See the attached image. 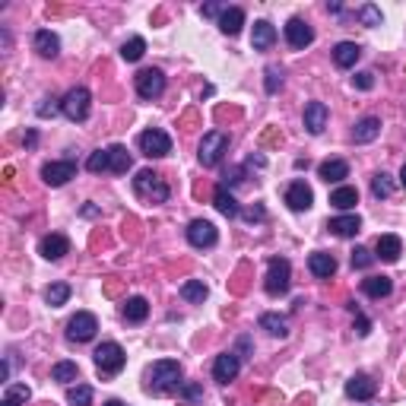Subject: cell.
<instances>
[{
  "label": "cell",
  "instance_id": "31",
  "mask_svg": "<svg viewBox=\"0 0 406 406\" xmlns=\"http://www.w3.org/2000/svg\"><path fill=\"white\" fill-rule=\"evenodd\" d=\"M257 324H260V330H266L270 336H279V340L289 336V321H285L283 314H270V311H266V314H260Z\"/></svg>",
  "mask_w": 406,
  "mask_h": 406
},
{
  "label": "cell",
  "instance_id": "36",
  "mask_svg": "<svg viewBox=\"0 0 406 406\" xmlns=\"http://www.w3.org/2000/svg\"><path fill=\"white\" fill-rule=\"evenodd\" d=\"M143 54H146V42L140 35H133L130 42H124V48H121V57H124L127 63H137Z\"/></svg>",
  "mask_w": 406,
  "mask_h": 406
},
{
  "label": "cell",
  "instance_id": "20",
  "mask_svg": "<svg viewBox=\"0 0 406 406\" xmlns=\"http://www.w3.org/2000/svg\"><path fill=\"white\" fill-rule=\"evenodd\" d=\"M213 207L219 209L222 216H226V219H235V216L241 213V207H238V200H235V194L232 190L226 187V184H219V187L213 190Z\"/></svg>",
  "mask_w": 406,
  "mask_h": 406
},
{
  "label": "cell",
  "instance_id": "35",
  "mask_svg": "<svg viewBox=\"0 0 406 406\" xmlns=\"http://www.w3.org/2000/svg\"><path fill=\"white\" fill-rule=\"evenodd\" d=\"M67 298H70V285L67 283H54V285H48V289H44V302H48L51 308H61V304H67Z\"/></svg>",
  "mask_w": 406,
  "mask_h": 406
},
{
  "label": "cell",
  "instance_id": "10",
  "mask_svg": "<svg viewBox=\"0 0 406 406\" xmlns=\"http://www.w3.org/2000/svg\"><path fill=\"white\" fill-rule=\"evenodd\" d=\"M70 178H76V162L73 159H61V162H44L42 165V181L51 187H61Z\"/></svg>",
  "mask_w": 406,
  "mask_h": 406
},
{
  "label": "cell",
  "instance_id": "7",
  "mask_svg": "<svg viewBox=\"0 0 406 406\" xmlns=\"http://www.w3.org/2000/svg\"><path fill=\"white\" fill-rule=\"evenodd\" d=\"M124 362H127V355L118 343H102V346L95 349V368H99V374H118L121 368H124Z\"/></svg>",
  "mask_w": 406,
  "mask_h": 406
},
{
  "label": "cell",
  "instance_id": "16",
  "mask_svg": "<svg viewBox=\"0 0 406 406\" xmlns=\"http://www.w3.org/2000/svg\"><path fill=\"white\" fill-rule=\"evenodd\" d=\"M38 254H42L44 260H61L63 254H70V238L67 235H44L42 241H38Z\"/></svg>",
  "mask_w": 406,
  "mask_h": 406
},
{
  "label": "cell",
  "instance_id": "29",
  "mask_svg": "<svg viewBox=\"0 0 406 406\" xmlns=\"http://www.w3.org/2000/svg\"><path fill=\"white\" fill-rule=\"evenodd\" d=\"M378 133H381V121L374 118V114H368V118H362L359 124H355L352 140L355 143H371V140H378Z\"/></svg>",
  "mask_w": 406,
  "mask_h": 406
},
{
  "label": "cell",
  "instance_id": "52",
  "mask_svg": "<svg viewBox=\"0 0 406 406\" xmlns=\"http://www.w3.org/2000/svg\"><path fill=\"white\" fill-rule=\"evenodd\" d=\"M400 184L406 187V162H403V168H400Z\"/></svg>",
  "mask_w": 406,
  "mask_h": 406
},
{
  "label": "cell",
  "instance_id": "50",
  "mask_svg": "<svg viewBox=\"0 0 406 406\" xmlns=\"http://www.w3.org/2000/svg\"><path fill=\"white\" fill-rule=\"evenodd\" d=\"M245 352H251V340H247V336H241V340H238V352H235V355H238V359H245Z\"/></svg>",
  "mask_w": 406,
  "mask_h": 406
},
{
  "label": "cell",
  "instance_id": "23",
  "mask_svg": "<svg viewBox=\"0 0 406 406\" xmlns=\"http://www.w3.org/2000/svg\"><path fill=\"white\" fill-rule=\"evenodd\" d=\"M273 42H276V29H273L266 19H257V23H254V32H251L254 51H270Z\"/></svg>",
  "mask_w": 406,
  "mask_h": 406
},
{
  "label": "cell",
  "instance_id": "11",
  "mask_svg": "<svg viewBox=\"0 0 406 406\" xmlns=\"http://www.w3.org/2000/svg\"><path fill=\"white\" fill-rule=\"evenodd\" d=\"M285 42H289V48L304 51L311 42H314V29H311L302 16H292L289 23H285Z\"/></svg>",
  "mask_w": 406,
  "mask_h": 406
},
{
  "label": "cell",
  "instance_id": "15",
  "mask_svg": "<svg viewBox=\"0 0 406 406\" xmlns=\"http://www.w3.org/2000/svg\"><path fill=\"white\" fill-rule=\"evenodd\" d=\"M374 390H378V384H374L371 374H352V378L346 381V397L352 400H362V403H368V400L374 397Z\"/></svg>",
  "mask_w": 406,
  "mask_h": 406
},
{
  "label": "cell",
  "instance_id": "48",
  "mask_svg": "<svg viewBox=\"0 0 406 406\" xmlns=\"http://www.w3.org/2000/svg\"><path fill=\"white\" fill-rule=\"evenodd\" d=\"M200 13H203V16H216V23H219V16L226 13V6H219V4H207Z\"/></svg>",
  "mask_w": 406,
  "mask_h": 406
},
{
  "label": "cell",
  "instance_id": "51",
  "mask_svg": "<svg viewBox=\"0 0 406 406\" xmlns=\"http://www.w3.org/2000/svg\"><path fill=\"white\" fill-rule=\"evenodd\" d=\"M35 143H38V133H35V130H29V133H25V149H32Z\"/></svg>",
  "mask_w": 406,
  "mask_h": 406
},
{
  "label": "cell",
  "instance_id": "33",
  "mask_svg": "<svg viewBox=\"0 0 406 406\" xmlns=\"http://www.w3.org/2000/svg\"><path fill=\"white\" fill-rule=\"evenodd\" d=\"M207 285L200 283V279H187V283L181 285V298L184 302H194V304H203V298H207Z\"/></svg>",
  "mask_w": 406,
  "mask_h": 406
},
{
  "label": "cell",
  "instance_id": "40",
  "mask_svg": "<svg viewBox=\"0 0 406 406\" xmlns=\"http://www.w3.org/2000/svg\"><path fill=\"white\" fill-rule=\"evenodd\" d=\"M29 400V387L25 384H10L6 387V393H4V400H0V406H19V403H25Z\"/></svg>",
  "mask_w": 406,
  "mask_h": 406
},
{
  "label": "cell",
  "instance_id": "39",
  "mask_svg": "<svg viewBox=\"0 0 406 406\" xmlns=\"http://www.w3.org/2000/svg\"><path fill=\"white\" fill-rule=\"evenodd\" d=\"M67 403L70 406H89L92 403V387L89 384H76L67 390Z\"/></svg>",
  "mask_w": 406,
  "mask_h": 406
},
{
  "label": "cell",
  "instance_id": "45",
  "mask_svg": "<svg viewBox=\"0 0 406 406\" xmlns=\"http://www.w3.org/2000/svg\"><path fill=\"white\" fill-rule=\"evenodd\" d=\"M35 111H38V118H54V114L61 111V102H57V99H42V105H38Z\"/></svg>",
  "mask_w": 406,
  "mask_h": 406
},
{
  "label": "cell",
  "instance_id": "30",
  "mask_svg": "<svg viewBox=\"0 0 406 406\" xmlns=\"http://www.w3.org/2000/svg\"><path fill=\"white\" fill-rule=\"evenodd\" d=\"M362 292H365L368 298H387L393 292V283H390V276H368V279H362Z\"/></svg>",
  "mask_w": 406,
  "mask_h": 406
},
{
  "label": "cell",
  "instance_id": "46",
  "mask_svg": "<svg viewBox=\"0 0 406 406\" xmlns=\"http://www.w3.org/2000/svg\"><path fill=\"white\" fill-rule=\"evenodd\" d=\"M178 393H181L184 400H190V403H194V400L203 397V387L200 384H181V387H178Z\"/></svg>",
  "mask_w": 406,
  "mask_h": 406
},
{
  "label": "cell",
  "instance_id": "47",
  "mask_svg": "<svg viewBox=\"0 0 406 406\" xmlns=\"http://www.w3.org/2000/svg\"><path fill=\"white\" fill-rule=\"evenodd\" d=\"M352 82H355V89H371V86H374V73L362 70V73H355V76H352Z\"/></svg>",
  "mask_w": 406,
  "mask_h": 406
},
{
  "label": "cell",
  "instance_id": "38",
  "mask_svg": "<svg viewBox=\"0 0 406 406\" xmlns=\"http://www.w3.org/2000/svg\"><path fill=\"white\" fill-rule=\"evenodd\" d=\"M355 16H359V23H362V25H368V29H374V25L384 23V16H381V10H378L374 4H362Z\"/></svg>",
  "mask_w": 406,
  "mask_h": 406
},
{
  "label": "cell",
  "instance_id": "1",
  "mask_svg": "<svg viewBox=\"0 0 406 406\" xmlns=\"http://www.w3.org/2000/svg\"><path fill=\"white\" fill-rule=\"evenodd\" d=\"M178 387H181V365L175 359H159L146 368V393L165 397V393L178 390Z\"/></svg>",
  "mask_w": 406,
  "mask_h": 406
},
{
  "label": "cell",
  "instance_id": "14",
  "mask_svg": "<svg viewBox=\"0 0 406 406\" xmlns=\"http://www.w3.org/2000/svg\"><path fill=\"white\" fill-rule=\"evenodd\" d=\"M285 203H289V209H295V213L311 209V203H314V190H311L304 181H292L289 187H285Z\"/></svg>",
  "mask_w": 406,
  "mask_h": 406
},
{
  "label": "cell",
  "instance_id": "8",
  "mask_svg": "<svg viewBox=\"0 0 406 406\" xmlns=\"http://www.w3.org/2000/svg\"><path fill=\"white\" fill-rule=\"evenodd\" d=\"M95 330H99L95 314H89V311H76V314L67 321V340L70 343H89L95 336Z\"/></svg>",
  "mask_w": 406,
  "mask_h": 406
},
{
  "label": "cell",
  "instance_id": "4",
  "mask_svg": "<svg viewBox=\"0 0 406 406\" xmlns=\"http://www.w3.org/2000/svg\"><path fill=\"white\" fill-rule=\"evenodd\" d=\"M226 152H228V137L222 130H209V133H203L200 149H197V159H200L203 168H216Z\"/></svg>",
  "mask_w": 406,
  "mask_h": 406
},
{
  "label": "cell",
  "instance_id": "24",
  "mask_svg": "<svg viewBox=\"0 0 406 406\" xmlns=\"http://www.w3.org/2000/svg\"><path fill=\"white\" fill-rule=\"evenodd\" d=\"M317 175H321L327 184H336V181H343V178H349V162H343V159H327V162L317 165Z\"/></svg>",
  "mask_w": 406,
  "mask_h": 406
},
{
  "label": "cell",
  "instance_id": "26",
  "mask_svg": "<svg viewBox=\"0 0 406 406\" xmlns=\"http://www.w3.org/2000/svg\"><path fill=\"white\" fill-rule=\"evenodd\" d=\"M241 25H245V10H241V6H226V13L219 16L222 35H238Z\"/></svg>",
  "mask_w": 406,
  "mask_h": 406
},
{
  "label": "cell",
  "instance_id": "44",
  "mask_svg": "<svg viewBox=\"0 0 406 406\" xmlns=\"http://www.w3.org/2000/svg\"><path fill=\"white\" fill-rule=\"evenodd\" d=\"M349 311L355 314V330H359V336H368V333H371V321H368V317L362 314L359 308H355V302H349Z\"/></svg>",
  "mask_w": 406,
  "mask_h": 406
},
{
  "label": "cell",
  "instance_id": "9",
  "mask_svg": "<svg viewBox=\"0 0 406 406\" xmlns=\"http://www.w3.org/2000/svg\"><path fill=\"white\" fill-rule=\"evenodd\" d=\"M162 92H165V73H162V70H156V67L140 70V73H137V95H140V99L152 102V99H159Z\"/></svg>",
  "mask_w": 406,
  "mask_h": 406
},
{
  "label": "cell",
  "instance_id": "53",
  "mask_svg": "<svg viewBox=\"0 0 406 406\" xmlns=\"http://www.w3.org/2000/svg\"><path fill=\"white\" fill-rule=\"evenodd\" d=\"M105 406H124V403H121V400H108Z\"/></svg>",
  "mask_w": 406,
  "mask_h": 406
},
{
  "label": "cell",
  "instance_id": "21",
  "mask_svg": "<svg viewBox=\"0 0 406 406\" xmlns=\"http://www.w3.org/2000/svg\"><path fill=\"white\" fill-rule=\"evenodd\" d=\"M308 270L314 273L317 279H330L336 273V257H333V254H327V251H314L308 257Z\"/></svg>",
  "mask_w": 406,
  "mask_h": 406
},
{
  "label": "cell",
  "instance_id": "22",
  "mask_svg": "<svg viewBox=\"0 0 406 406\" xmlns=\"http://www.w3.org/2000/svg\"><path fill=\"white\" fill-rule=\"evenodd\" d=\"M327 228L336 235V238H352L355 232L362 228V219L355 213H346V216H333V219L327 222Z\"/></svg>",
  "mask_w": 406,
  "mask_h": 406
},
{
  "label": "cell",
  "instance_id": "12",
  "mask_svg": "<svg viewBox=\"0 0 406 406\" xmlns=\"http://www.w3.org/2000/svg\"><path fill=\"white\" fill-rule=\"evenodd\" d=\"M187 241L194 247H213L219 241V232H216V226L209 219H194L187 226Z\"/></svg>",
  "mask_w": 406,
  "mask_h": 406
},
{
  "label": "cell",
  "instance_id": "37",
  "mask_svg": "<svg viewBox=\"0 0 406 406\" xmlns=\"http://www.w3.org/2000/svg\"><path fill=\"white\" fill-rule=\"evenodd\" d=\"M76 374H80L76 362H57V365L51 368V378L61 381V384H70V381H76Z\"/></svg>",
  "mask_w": 406,
  "mask_h": 406
},
{
  "label": "cell",
  "instance_id": "13",
  "mask_svg": "<svg viewBox=\"0 0 406 406\" xmlns=\"http://www.w3.org/2000/svg\"><path fill=\"white\" fill-rule=\"evenodd\" d=\"M238 371H241V359L235 355V349H228V352L216 355V362H213V378L219 381V384H228V381H235V378H238Z\"/></svg>",
  "mask_w": 406,
  "mask_h": 406
},
{
  "label": "cell",
  "instance_id": "5",
  "mask_svg": "<svg viewBox=\"0 0 406 406\" xmlns=\"http://www.w3.org/2000/svg\"><path fill=\"white\" fill-rule=\"evenodd\" d=\"M289 285H292V264L285 257H273L270 264H266L264 289L270 292V295H283V292H289Z\"/></svg>",
  "mask_w": 406,
  "mask_h": 406
},
{
  "label": "cell",
  "instance_id": "18",
  "mask_svg": "<svg viewBox=\"0 0 406 406\" xmlns=\"http://www.w3.org/2000/svg\"><path fill=\"white\" fill-rule=\"evenodd\" d=\"M327 105L324 102H308L304 105V130L311 133V137H317V133H324V127H327Z\"/></svg>",
  "mask_w": 406,
  "mask_h": 406
},
{
  "label": "cell",
  "instance_id": "25",
  "mask_svg": "<svg viewBox=\"0 0 406 406\" xmlns=\"http://www.w3.org/2000/svg\"><path fill=\"white\" fill-rule=\"evenodd\" d=\"M362 57V48L355 42H340L333 48V63L336 67H343V70H349V67H355V61Z\"/></svg>",
  "mask_w": 406,
  "mask_h": 406
},
{
  "label": "cell",
  "instance_id": "17",
  "mask_svg": "<svg viewBox=\"0 0 406 406\" xmlns=\"http://www.w3.org/2000/svg\"><path fill=\"white\" fill-rule=\"evenodd\" d=\"M400 254H403V241L397 235H378L374 241V257L384 260V264H397Z\"/></svg>",
  "mask_w": 406,
  "mask_h": 406
},
{
  "label": "cell",
  "instance_id": "2",
  "mask_svg": "<svg viewBox=\"0 0 406 406\" xmlns=\"http://www.w3.org/2000/svg\"><path fill=\"white\" fill-rule=\"evenodd\" d=\"M133 194L146 203H165L171 197V187L165 184L162 175H156L152 168H143V171H137V178H133Z\"/></svg>",
  "mask_w": 406,
  "mask_h": 406
},
{
  "label": "cell",
  "instance_id": "41",
  "mask_svg": "<svg viewBox=\"0 0 406 406\" xmlns=\"http://www.w3.org/2000/svg\"><path fill=\"white\" fill-rule=\"evenodd\" d=\"M86 168L92 171V175H99V171H108V149H95L92 156L86 159Z\"/></svg>",
  "mask_w": 406,
  "mask_h": 406
},
{
  "label": "cell",
  "instance_id": "27",
  "mask_svg": "<svg viewBox=\"0 0 406 406\" xmlns=\"http://www.w3.org/2000/svg\"><path fill=\"white\" fill-rule=\"evenodd\" d=\"M108 171H114V175H127L130 171V152H127V146L121 143L108 146Z\"/></svg>",
  "mask_w": 406,
  "mask_h": 406
},
{
  "label": "cell",
  "instance_id": "43",
  "mask_svg": "<svg viewBox=\"0 0 406 406\" xmlns=\"http://www.w3.org/2000/svg\"><path fill=\"white\" fill-rule=\"evenodd\" d=\"M374 260H378V257H374L368 247H355V251H352V266H355V270H368Z\"/></svg>",
  "mask_w": 406,
  "mask_h": 406
},
{
  "label": "cell",
  "instance_id": "6",
  "mask_svg": "<svg viewBox=\"0 0 406 406\" xmlns=\"http://www.w3.org/2000/svg\"><path fill=\"white\" fill-rule=\"evenodd\" d=\"M137 146L146 159H162L171 152V137L165 130H159V127H149V130H143L137 137Z\"/></svg>",
  "mask_w": 406,
  "mask_h": 406
},
{
  "label": "cell",
  "instance_id": "3",
  "mask_svg": "<svg viewBox=\"0 0 406 406\" xmlns=\"http://www.w3.org/2000/svg\"><path fill=\"white\" fill-rule=\"evenodd\" d=\"M89 111H92V95H89L86 86H73L61 99V114L67 121H73V124H82L89 118Z\"/></svg>",
  "mask_w": 406,
  "mask_h": 406
},
{
  "label": "cell",
  "instance_id": "42",
  "mask_svg": "<svg viewBox=\"0 0 406 406\" xmlns=\"http://www.w3.org/2000/svg\"><path fill=\"white\" fill-rule=\"evenodd\" d=\"M264 86H266V92H276L279 86H283V67H276V63H270L266 67V80H264Z\"/></svg>",
  "mask_w": 406,
  "mask_h": 406
},
{
  "label": "cell",
  "instance_id": "19",
  "mask_svg": "<svg viewBox=\"0 0 406 406\" xmlns=\"http://www.w3.org/2000/svg\"><path fill=\"white\" fill-rule=\"evenodd\" d=\"M32 48L38 51V57H48V61H54V57L61 54V38H57L51 29H38L35 38H32Z\"/></svg>",
  "mask_w": 406,
  "mask_h": 406
},
{
  "label": "cell",
  "instance_id": "34",
  "mask_svg": "<svg viewBox=\"0 0 406 406\" xmlns=\"http://www.w3.org/2000/svg\"><path fill=\"white\" fill-rule=\"evenodd\" d=\"M393 181H390V175L387 171H378V175L371 178V194L378 197V200H387V197H393Z\"/></svg>",
  "mask_w": 406,
  "mask_h": 406
},
{
  "label": "cell",
  "instance_id": "32",
  "mask_svg": "<svg viewBox=\"0 0 406 406\" xmlns=\"http://www.w3.org/2000/svg\"><path fill=\"white\" fill-rule=\"evenodd\" d=\"M355 203H359V190L349 187V184H340V187L330 194V207H336V209H352Z\"/></svg>",
  "mask_w": 406,
  "mask_h": 406
},
{
  "label": "cell",
  "instance_id": "49",
  "mask_svg": "<svg viewBox=\"0 0 406 406\" xmlns=\"http://www.w3.org/2000/svg\"><path fill=\"white\" fill-rule=\"evenodd\" d=\"M264 207H251V209H245V219L247 222H260V219H264Z\"/></svg>",
  "mask_w": 406,
  "mask_h": 406
},
{
  "label": "cell",
  "instance_id": "28",
  "mask_svg": "<svg viewBox=\"0 0 406 406\" xmlns=\"http://www.w3.org/2000/svg\"><path fill=\"white\" fill-rule=\"evenodd\" d=\"M149 317V302L143 295H133L124 302V321L127 324H143Z\"/></svg>",
  "mask_w": 406,
  "mask_h": 406
}]
</instances>
